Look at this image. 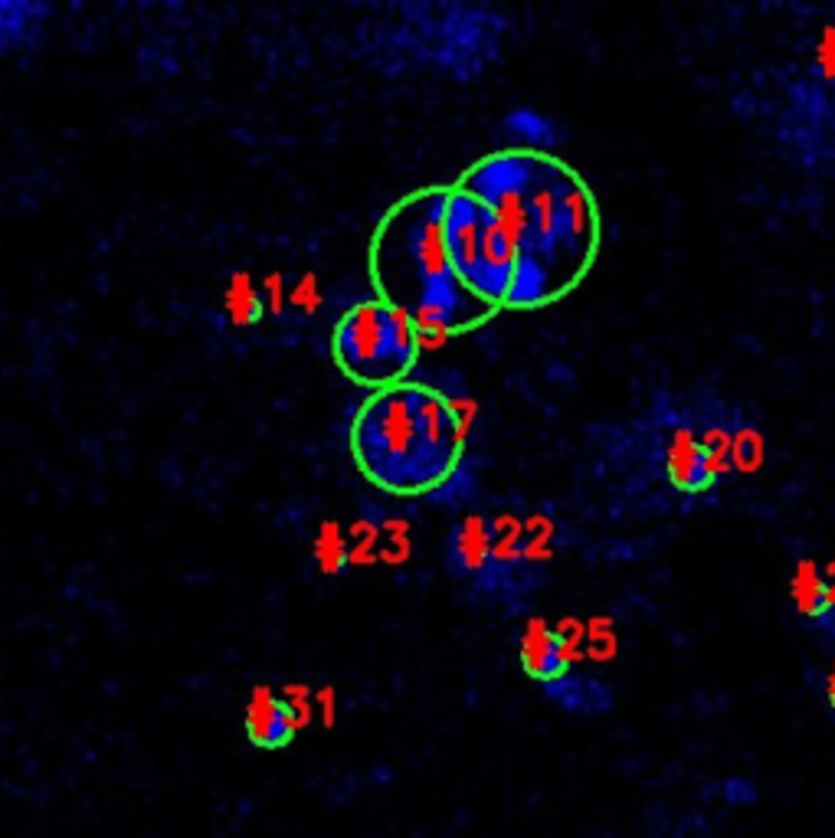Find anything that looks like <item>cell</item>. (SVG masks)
I'll return each instance as SVG.
<instances>
[{"mask_svg":"<svg viewBox=\"0 0 835 838\" xmlns=\"http://www.w3.org/2000/svg\"><path fill=\"white\" fill-rule=\"evenodd\" d=\"M544 695L560 711L580 714V717H600L617 707V695L607 682H600L593 675H577V672H567L563 678L544 685Z\"/></svg>","mask_w":835,"mask_h":838,"instance_id":"obj_11","label":"cell"},{"mask_svg":"<svg viewBox=\"0 0 835 838\" xmlns=\"http://www.w3.org/2000/svg\"><path fill=\"white\" fill-rule=\"evenodd\" d=\"M823 698H826V704H829V711L835 714V662H833V668L826 672V685H823Z\"/></svg>","mask_w":835,"mask_h":838,"instance_id":"obj_16","label":"cell"},{"mask_svg":"<svg viewBox=\"0 0 835 838\" xmlns=\"http://www.w3.org/2000/svg\"><path fill=\"white\" fill-rule=\"evenodd\" d=\"M790 600L809 626L835 642V586L813 558L796 560L790 576Z\"/></svg>","mask_w":835,"mask_h":838,"instance_id":"obj_9","label":"cell"},{"mask_svg":"<svg viewBox=\"0 0 835 838\" xmlns=\"http://www.w3.org/2000/svg\"><path fill=\"white\" fill-rule=\"evenodd\" d=\"M446 253L456 282L491 311L505 305L518 269V253L498 216L472 194L449 187L446 201Z\"/></svg>","mask_w":835,"mask_h":838,"instance_id":"obj_6","label":"cell"},{"mask_svg":"<svg viewBox=\"0 0 835 838\" xmlns=\"http://www.w3.org/2000/svg\"><path fill=\"white\" fill-rule=\"evenodd\" d=\"M449 187L422 191L390 209L370 246V273L380 302L404 311L426 335L466 331L486 321L491 308L476 302L449 266L446 253Z\"/></svg>","mask_w":835,"mask_h":838,"instance_id":"obj_3","label":"cell"},{"mask_svg":"<svg viewBox=\"0 0 835 838\" xmlns=\"http://www.w3.org/2000/svg\"><path fill=\"white\" fill-rule=\"evenodd\" d=\"M721 796H724L727 806H754L761 789H757V783L751 776H727L721 783Z\"/></svg>","mask_w":835,"mask_h":838,"instance_id":"obj_15","label":"cell"},{"mask_svg":"<svg viewBox=\"0 0 835 838\" xmlns=\"http://www.w3.org/2000/svg\"><path fill=\"white\" fill-rule=\"evenodd\" d=\"M488 551H491L488 511H479V508L462 511L446 534V554H442L446 573L476 593L488 570Z\"/></svg>","mask_w":835,"mask_h":838,"instance_id":"obj_7","label":"cell"},{"mask_svg":"<svg viewBox=\"0 0 835 838\" xmlns=\"http://www.w3.org/2000/svg\"><path fill=\"white\" fill-rule=\"evenodd\" d=\"M318 560H322V566L328 573H342L348 566V548H345V541H342V534L335 528L325 531V538L318 544Z\"/></svg>","mask_w":835,"mask_h":838,"instance_id":"obj_14","label":"cell"},{"mask_svg":"<svg viewBox=\"0 0 835 838\" xmlns=\"http://www.w3.org/2000/svg\"><path fill=\"white\" fill-rule=\"evenodd\" d=\"M302 724V711L288 698H282L269 688H256L246 704V737L259 750H282L295 740V730Z\"/></svg>","mask_w":835,"mask_h":838,"instance_id":"obj_8","label":"cell"},{"mask_svg":"<svg viewBox=\"0 0 835 838\" xmlns=\"http://www.w3.org/2000/svg\"><path fill=\"white\" fill-rule=\"evenodd\" d=\"M518 662H521L525 675L544 688L570 672L567 638L557 628L548 626L544 620H531L518 635Z\"/></svg>","mask_w":835,"mask_h":838,"instance_id":"obj_10","label":"cell"},{"mask_svg":"<svg viewBox=\"0 0 835 838\" xmlns=\"http://www.w3.org/2000/svg\"><path fill=\"white\" fill-rule=\"evenodd\" d=\"M332 357L348 380L374 394L404 384L417 367L419 331L394 305L367 298L338 318L332 331Z\"/></svg>","mask_w":835,"mask_h":838,"instance_id":"obj_5","label":"cell"},{"mask_svg":"<svg viewBox=\"0 0 835 838\" xmlns=\"http://www.w3.org/2000/svg\"><path fill=\"white\" fill-rule=\"evenodd\" d=\"M635 456L649 479L662 482L679 498H711L724 489L707 449V390L695 387L685 397L659 394L645 417L632 426Z\"/></svg>","mask_w":835,"mask_h":838,"instance_id":"obj_4","label":"cell"},{"mask_svg":"<svg viewBox=\"0 0 835 838\" xmlns=\"http://www.w3.org/2000/svg\"><path fill=\"white\" fill-rule=\"evenodd\" d=\"M501 139L511 144V151H528V154H551L563 141V132L551 115L521 105L501 119Z\"/></svg>","mask_w":835,"mask_h":838,"instance_id":"obj_12","label":"cell"},{"mask_svg":"<svg viewBox=\"0 0 835 838\" xmlns=\"http://www.w3.org/2000/svg\"><path fill=\"white\" fill-rule=\"evenodd\" d=\"M50 13L53 7L47 3H0V57L30 50L40 40Z\"/></svg>","mask_w":835,"mask_h":838,"instance_id":"obj_13","label":"cell"},{"mask_svg":"<svg viewBox=\"0 0 835 838\" xmlns=\"http://www.w3.org/2000/svg\"><path fill=\"white\" fill-rule=\"evenodd\" d=\"M459 191L482 201L508 233L518 269L505 305L544 308L567 295L593 266L600 209L587 181L551 154L501 151L479 161Z\"/></svg>","mask_w":835,"mask_h":838,"instance_id":"obj_1","label":"cell"},{"mask_svg":"<svg viewBox=\"0 0 835 838\" xmlns=\"http://www.w3.org/2000/svg\"><path fill=\"white\" fill-rule=\"evenodd\" d=\"M466 419L436 387L394 384L374 390L350 422V456L374 489L432 494L462 466Z\"/></svg>","mask_w":835,"mask_h":838,"instance_id":"obj_2","label":"cell"}]
</instances>
